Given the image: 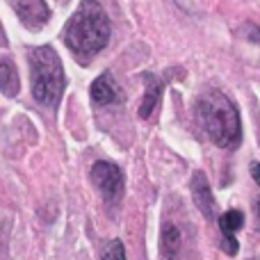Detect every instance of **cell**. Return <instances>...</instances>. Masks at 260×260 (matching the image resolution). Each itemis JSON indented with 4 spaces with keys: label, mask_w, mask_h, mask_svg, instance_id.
I'll return each instance as SVG.
<instances>
[{
    "label": "cell",
    "mask_w": 260,
    "mask_h": 260,
    "mask_svg": "<svg viewBox=\"0 0 260 260\" xmlns=\"http://www.w3.org/2000/svg\"><path fill=\"white\" fill-rule=\"evenodd\" d=\"M30 69H32V96L37 103L41 105H53L59 103L67 87V78H64V69L59 62V55L55 53L50 46H41L30 53Z\"/></svg>",
    "instance_id": "3"
},
{
    "label": "cell",
    "mask_w": 260,
    "mask_h": 260,
    "mask_svg": "<svg viewBox=\"0 0 260 260\" xmlns=\"http://www.w3.org/2000/svg\"><path fill=\"white\" fill-rule=\"evenodd\" d=\"M192 197L197 208L203 212V217L206 219H215V197H212L210 183H208L203 171H197L192 178Z\"/></svg>",
    "instance_id": "6"
},
{
    "label": "cell",
    "mask_w": 260,
    "mask_h": 260,
    "mask_svg": "<svg viewBox=\"0 0 260 260\" xmlns=\"http://www.w3.org/2000/svg\"><path fill=\"white\" fill-rule=\"evenodd\" d=\"M146 80H148V89H146V96H144L142 105H139V117H142V119L151 117V112L155 110L157 101H160V94H162V82L153 80L151 76H148Z\"/></svg>",
    "instance_id": "9"
},
{
    "label": "cell",
    "mask_w": 260,
    "mask_h": 260,
    "mask_svg": "<svg viewBox=\"0 0 260 260\" xmlns=\"http://www.w3.org/2000/svg\"><path fill=\"white\" fill-rule=\"evenodd\" d=\"M64 41L80 62H87L108 46L110 18L96 0H82L64 27Z\"/></svg>",
    "instance_id": "1"
},
{
    "label": "cell",
    "mask_w": 260,
    "mask_h": 260,
    "mask_svg": "<svg viewBox=\"0 0 260 260\" xmlns=\"http://www.w3.org/2000/svg\"><path fill=\"white\" fill-rule=\"evenodd\" d=\"M251 176H253V180H256L258 187H260V165L258 162H251Z\"/></svg>",
    "instance_id": "14"
},
{
    "label": "cell",
    "mask_w": 260,
    "mask_h": 260,
    "mask_svg": "<svg viewBox=\"0 0 260 260\" xmlns=\"http://www.w3.org/2000/svg\"><path fill=\"white\" fill-rule=\"evenodd\" d=\"M199 121L219 148H235L242 142V121L235 103L226 94L212 89L199 99Z\"/></svg>",
    "instance_id": "2"
},
{
    "label": "cell",
    "mask_w": 260,
    "mask_h": 260,
    "mask_svg": "<svg viewBox=\"0 0 260 260\" xmlns=\"http://www.w3.org/2000/svg\"><path fill=\"white\" fill-rule=\"evenodd\" d=\"M221 249H224L229 256H235V253H238V240L235 238H224L221 240Z\"/></svg>",
    "instance_id": "13"
},
{
    "label": "cell",
    "mask_w": 260,
    "mask_h": 260,
    "mask_svg": "<svg viewBox=\"0 0 260 260\" xmlns=\"http://www.w3.org/2000/svg\"><path fill=\"white\" fill-rule=\"evenodd\" d=\"M91 180H94V185L101 189V194H103L105 199H110V201H114L123 189L121 169H119L114 162H108V160L94 162V167H91Z\"/></svg>",
    "instance_id": "4"
},
{
    "label": "cell",
    "mask_w": 260,
    "mask_h": 260,
    "mask_svg": "<svg viewBox=\"0 0 260 260\" xmlns=\"http://www.w3.org/2000/svg\"><path fill=\"white\" fill-rule=\"evenodd\" d=\"M101 260H126V249H123L121 240H112V242L105 244Z\"/></svg>",
    "instance_id": "12"
},
{
    "label": "cell",
    "mask_w": 260,
    "mask_h": 260,
    "mask_svg": "<svg viewBox=\"0 0 260 260\" xmlns=\"http://www.w3.org/2000/svg\"><path fill=\"white\" fill-rule=\"evenodd\" d=\"M244 226V215L240 210H229L219 217V229L224 238H235L240 229Z\"/></svg>",
    "instance_id": "11"
},
{
    "label": "cell",
    "mask_w": 260,
    "mask_h": 260,
    "mask_svg": "<svg viewBox=\"0 0 260 260\" xmlns=\"http://www.w3.org/2000/svg\"><path fill=\"white\" fill-rule=\"evenodd\" d=\"M180 247H183V233L176 224L171 221H165L160 231V249H162V256L167 260H176L180 256Z\"/></svg>",
    "instance_id": "8"
},
{
    "label": "cell",
    "mask_w": 260,
    "mask_h": 260,
    "mask_svg": "<svg viewBox=\"0 0 260 260\" xmlns=\"http://www.w3.org/2000/svg\"><path fill=\"white\" fill-rule=\"evenodd\" d=\"M14 9L18 14V21L27 30H39L48 23L50 12L44 0H14Z\"/></svg>",
    "instance_id": "5"
},
{
    "label": "cell",
    "mask_w": 260,
    "mask_h": 260,
    "mask_svg": "<svg viewBox=\"0 0 260 260\" xmlns=\"http://www.w3.org/2000/svg\"><path fill=\"white\" fill-rule=\"evenodd\" d=\"M91 99L99 105L119 103L121 94H119V87H117V82H114L112 73H103V76H99L91 82Z\"/></svg>",
    "instance_id": "7"
},
{
    "label": "cell",
    "mask_w": 260,
    "mask_h": 260,
    "mask_svg": "<svg viewBox=\"0 0 260 260\" xmlns=\"http://www.w3.org/2000/svg\"><path fill=\"white\" fill-rule=\"evenodd\" d=\"M0 91L5 96L18 94V73L9 62H0Z\"/></svg>",
    "instance_id": "10"
},
{
    "label": "cell",
    "mask_w": 260,
    "mask_h": 260,
    "mask_svg": "<svg viewBox=\"0 0 260 260\" xmlns=\"http://www.w3.org/2000/svg\"><path fill=\"white\" fill-rule=\"evenodd\" d=\"M256 215H258V229H260V199L256 201Z\"/></svg>",
    "instance_id": "15"
},
{
    "label": "cell",
    "mask_w": 260,
    "mask_h": 260,
    "mask_svg": "<svg viewBox=\"0 0 260 260\" xmlns=\"http://www.w3.org/2000/svg\"><path fill=\"white\" fill-rule=\"evenodd\" d=\"M5 41H7V39H5V32H3V25H0V46H5Z\"/></svg>",
    "instance_id": "16"
}]
</instances>
